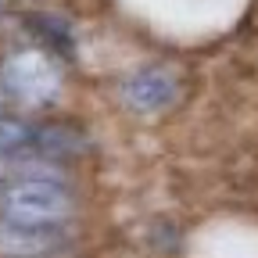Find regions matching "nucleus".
<instances>
[{"instance_id": "obj_1", "label": "nucleus", "mask_w": 258, "mask_h": 258, "mask_svg": "<svg viewBox=\"0 0 258 258\" xmlns=\"http://www.w3.org/2000/svg\"><path fill=\"white\" fill-rule=\"evenodd\" d=\"M76 212V198L57 179H11L0 186V219L22 226H61Z\"/></svg>"}, {"instance_id": "obj_2", "label": "nucleus", "mask_w": 258, "mask_h": 258, "mask_svg": "<svg viewBox=\"0 0 258 258\" xmlns=\"http://www.w3.org/2000/svg\"><path fill=\"white\" fill-rule=\"evenodd\" d=\"M0 90L25 104H50L61 93V72L43 50H15L0 64Z\"/></svg>"}, {"instance_id": "obj_3", "label": "nucleus", "mask_w": 258, "mask_h": 258, "mask_svg": "<svg viewBox=\"0 0 258 258\" xmlns=\"http://www.w3.org/2000/svg\"><path fill=\"white\" fill-rule=\"evenodd\" d=\"M179 97V76L169 69V64H147V69H137L122 83V101L147 115V111H161L169 108Z\"/></svg>"}, {"instance_id": "obj_4", "label": "nucleus", "mask_w": 258, "mask_h": 258, "mask_svg": "<svg viewBox=\"0 0 258 258\" xmlns=\"http://www.w3.org/2000/svg\"><path fill=\"white\" fill-rule=\"evenodd\" d=\"M61 244L64 237L54 226H22L0 219V254L4 258H36V254H50Z\"/></svg>"}, {"instance_id": "obj_5", "label": "nucleus", "mask_w": 258, "mask_h": 258, "mask_svg": "<svg viewBox=\"0 0 258 258\" xmlns=\"http://www.w3.org/2000/svg\"><path fill=\"white\" fill-rule=\"evenodd\" d=\"M32 133H36V129H32L29 122L0 115V172L11 169L18 161V154H25L32 147Z\"/></svg>"}, {"instance_id": "obj_6", "label": "nucleus", "mask_w": 258, "mask_h": 258, "mask_svg": "<svg viewBox=\"0 0 258 258\" xmlns=\"http://www.w3.org/2000/svg\"><path fill=\"white\" fill-rule=\"evenodd\" d=\"M29 29H36L43 40H50L54 50L72 54V36H69V29H64V22H57L50 15H29Z\"/></svg>"}, {"instance_id": "obj_7", "label": "nucleus", "mask_w": 258, "mask_h": 258, "mask_svg": "<svg viewBox=\"0 0 258 258\" xmlns=\"http://www.w3.org/2000/svg\"><path fill=\"white\" fill-rule=\"evenodd\" d=\"M0 93H4V90H0Z\"/></svg>"}]
</instances>
